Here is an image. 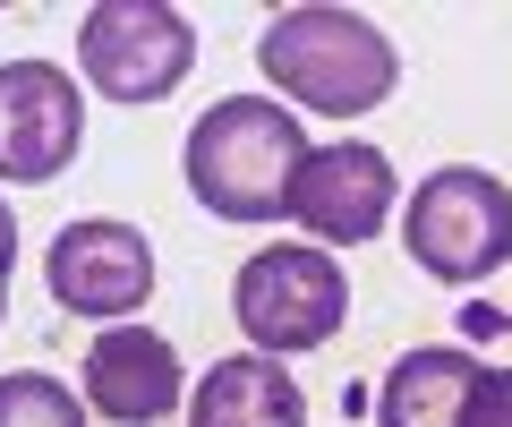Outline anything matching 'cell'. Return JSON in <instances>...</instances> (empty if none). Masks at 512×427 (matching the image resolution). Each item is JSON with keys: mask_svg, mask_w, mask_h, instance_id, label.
<instances>
[{"mask_svg": "<svg viewBox=\"0 0 512 427\" xmlns=\"http://www.w3.org/2000/svg\"><path fill=\"white\" fill-rule=\"evenodd\" d=\"M86 410L111 427H154L180 410V351L154 325H103L86 351Z\"/></svg>", "mask_w": 512, "mask_h": 427, "instance_id": "obj_9", "label": "cell"}, {"mask_svg": "<svg viewBox=\"0 0 512 427\" xmlns=\"http://www.w3.org/2000/svg\"><path fill=\"white\" fill-rule=\"evenodd\" d=\"M256 69H265L282 112L299 103V112H325V120H359L402 86L393 35L376 18H359V9H333V0L274 9L265 35H256Z\"/></svg>", "mask_w": 512, "mask_h": 427, "instance_id": "obj_1", "label": "cell"}, {"mask_svg": "<svg viewBox=\"0 0 512 427\" xmlns=\"http://www.w3.org/2000/svg\"><path fill=\"white\" fill-rule=\"evenodd\" d=\"M299 154V112H282L274 94H222L214 112L188 129V197L214 223H282V188H291Z\"/></svg>", "mask_w": 512, "mask_h": 427, "instance_id": "obj_2", "label": "cell"}, {"mask_svg": "<svg viewBox=\"0 0 512 427\" xmlns=\"http://www.w3.org/2000/svg\"><path fill=\"white\" fill-rule=\"evenodd\" d=\"M393 197H402L393 154L367 146V137H342V146H308L299 154L291 188H282V214L333 257V248H367L376 240V231L393 223Z\"/></svg>", "mask_w": 512, "mask_h": 427, "instance_id": "obj_6", "label": "cell"}, {"mask_svg": "<svg viewBox=\"0 0 512 427\" xmlns=\"http://www.w3.org/2000/svg\"><path fill=\"white\" fill-rule=\"evenodd\" d=\"M402 248L427 282H487L495 265H512V188L487 163H444L410 188L402 205Z\"/></svg>", "mask_w": 512, "mask_h": 427, "instance_id": "obj_3", "label": "cell"}, {"mask_svg": "<svg viewBox=\"0 0 512 427\" xmlns=\"http://www.w3.org/2000/svg\"><path fill=\"white\" fill-rule=\"evenodd\" d=\"M86 146V86L60 60H0V180L43 188Z\"/></svg>", "mask_w": 512, "mask_h": 427, "instance_id": "obj_8", "label": "cell"}, {"mask_svg": "<svg viewBox=\"0 0 512 427\" xmlns=\"http://www.w3.org/2000/svg\"><path fill=\"white\" fill-rule=\"evenodd\" d=\"M231 316H239V334H248L256 359L325 351V342L342 334V316H350V274L325 248L274 240V248H256L231 274Z\"/></svg>", "mask_w": 512, "mask_h": 427, "instance_id": "obj_4", "label": "cell"}, {"mask_svg": "<svg viewBox=\"0 0 512 427\" xmlns=\"http://www.w3.org/2000/svg\"><path fill=\"white\" fill-rule=\"evenodd\" d=\"M461 427H512V368H487L478 359L470 393H461Z\"/></svg>", "mask_w": 512, "mask_h": 427, "instance_id": "obj_13", "label": "cell"}, {"mask_svg": "<svg viewBox=\"0 0 512 427\" xmlns=\"http://www.w3.org/2000/svg\"><path fill=\"white\" fill-rule=\"evenodd\" d=\"M0 308H9V291H0Z\"/></svg>", "mask_w": 512, "mask_h": 427, "instance_id": "obj_15", "label": "cell"}, {"mask_svg": "<svg viewBox=\"0 0 512 427\" xmlns=\"http://www.w3.org/2000/svg\"><path fill=\"white\" fill-rule=\"evenodd\" d=\"M43 282H52V299L69 316L128 325L154 299V240L137 223H120V214H77L43 248Z\"/></svg>", "mask_w": 512, "mask_h": 427, "instance_id": "obj_7", "label": "cell"}, {"mask_svg": "<svg viewBox=\"0 0 512 427\" xmlns=\"http://www.w3.org/2000/svg\"><path fill=\"white\" fill-rule=\"evenodd\" d=\"M9 265H18V214H9V197H0V291H9Z\"/></svg>", "mask_w": 512, "mask_h": 427, "instance_id": "obj_14", "label": "cell"}, {"mask_svg": "<svg viewBox=\"0 0 512 427\" xmlns=\"http://www.w3.org/2000/svg\"><path fill=\"white\" fill-rule=\"evenodd\" d=\"M478 359L461 342H427L402 351L376 385V427H461V393H470Z\"/></svg>", "mask_w": 512, "mask_h": 427, "instance_id": "obj_11", "label": "cell"}, {"mask_svg": "<svg viewBox=\"0 0 512 427\" xmlns=\"http://www.w3.org/2000/svg\"><path fill=\"white\" fill-rule=\"evenodd\" d=\"M0 427H86V402L60 376L18 368V376H0Z\"/></svg>", "mask_w": 512, "mask_h": 427, "instance_id": "obj_12", "label": "cell"}, {"mask_svg": "<svg viewBox=\"0 0 512 427\" xmlns=\"http://www.w3.org/2000/svg\"><path fill=\"white\" fill-rule=\"evenodd\" d=\"M197 69V26L171 0H94L77 18V86L103 103H163Z\"/></svg>", "mask_w": 512, "mask_h": 427, "instance_id": "obj_5", "label": "cell"}, {"mask_svg": "<svg viewBox=\"0 0 512 427\" xmlns=\"http://www.w3.org/2000/svg\"><path fill=\"white\" fill-rule=\"evenodd\" d=\"M188 427H308V393L282 359H256V351H231L197 376L188 393Z\"/></svg>", "mask_w": 512, "mask_h": 427, "instance_id": "obj_10", "label": "cell"}]
</instances>
